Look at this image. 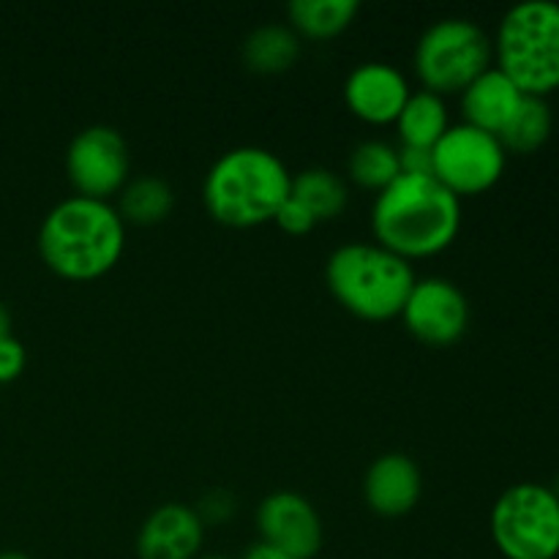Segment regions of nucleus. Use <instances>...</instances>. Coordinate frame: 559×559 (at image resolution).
<instances>
[{"mask_svg": "<svg viewBox=\"0 0 559 559\" xmlns=\"http://www.w3.org/2000/svg\"><path fill=\"white\" fill-rule=\"evenodd\" d=\"M377 243L404 260H420L445 251L462 229V200L435 175L402 173L377 191L371 207Z\"/></svg>", "mask_w": 559, "mask_h": 559, "instance_id": "nucleus-1", "label": "nucleus"}, {"mask_svg": "<svg viewBox=\"0 0 559 559\" xmlns=\"http://www.w3.org/2000/svg\"><path fill=\"white\" fill-rule=\"evenodd\" d=\"M126 249V222L118 207L93 197H66L38 227L44 265L69 282H93L118 265Z\"/></svg>", "mask_w": 559, "mask_h": 559, "instance_id": "nucleus-2", "label": "nucleus"}, {"mask_svg": "<svg viewBox=\"0 0 559 559\" xmlns=\"http://www.w3.org/2000/svg\"><path fill=\"white\" fill-rule=\"evenodd\" d=\"M293 173L267 147L240 145L211 164L202 183L207 213L224 227L246 229L273 222L289 200Z\"/></svg>", "mask_w": 559, "mask_h": 559, "instance_id": "nucleus-3", "label": "nucleus"}, {"mask_svg": "<svg viewBox=\"0 0 559 559\" xmlns=\"http://www.w3.org/2000/svg\"><path fill=\"white\" fill-rule=\"evenodd\" d=\"M325 282L333 298L349 311L369 322L402 317L404 304L413 293V265L404 257L393 254L380 243H344L328 257Z\"/></svg>", "mask_w": 559, "mask_h": 559, "instance_id": "nucleus-4", "label": "nucleus"}, {"mask_svg": "<svg viewBox=\"0 0 559 559\" xmlns=\"http://www.w3.org/2000/svg\"><path fill=\"white\" fill-rule=\"evenodd\" d=\"M497 69L524 93L546 98L559 87V3L524 0L506 11L495 41Z\"/></svg>", "mask_w": 559, "mask_h": 559, "instance_id": "nucleus-5", "label": "nucleus"}, {"mask_svg": "<svg viewBox=\"0 0 559 559\" xmlns=\"http://www.w3.org/2000/svg\"><path fill=\"white\" fill-rule=\"evenodd\" d=\"M495 44L478 22L445 16L424 31L415 47V74L431 93H462L491 69Z\"/></svg>", "mask_w": 559, "mask_h": 559, "instance_id": "nucleus-6", "label": "nucleus"}, {"mask_svg": "<svg viewBox=\"0 0 559 559\" xmlns=\"http://www.w3.org/2000/svg\"><path fill=\"white\" fill-rule=\"evenodd\" d=\"M491 540L506 559L559 557V500L551 486L516 484L497 497Z\"/></svg>", "mask_w": 559, "mask_h": 559, "instance_id": "nucleus-7", "label": "nucleus"}, {"mask_svg": "<svg viewBox=\"0 0 559 559\" xmlns=\"http://www.w3.org/2000/svg\"><path fill=\"white\" fill-rule=\"evenodd\" d=\"M508 153L495 134L475 129L469 123H456L431 147L435 178L445 189L462 197L489 191L506 173Z\"/></svg>", "mask_w": 559, "mask_h": 559, "instance_id": "nucleus-8", "label": "nucleus"}, {"mask_svg": "<svg viewBox=\"0 0 559 559\" xmlns=\"http://www.w3.org/2000/svg\"><path fill=\"white\" fill-rule=\"evenodd\" d=\"M129 145L112 126H87L76 131L66 151V173L80 197L107 200L129 183Z\"/></svg>", "mask_w": 559, "mask_h": 559, "instance_id": "nucleus-9", "label": "nucleus"}, {"mask_svg": "<svg viewBox=\"0 0 559 559\" xmlns=\"http://www.w3.org/2000/svg\"><path fill=\"white\" fill-rule=\"evenodd\" d=\"M402 320L415 338L431 347L456 344L469 328V300L451 278H418L402 309Z\"/></svg>", "mask_w": 559, "mask_h": 559, "instance_id": "nucleus-10", "label": "nucleus"}, {"mask_svg": "<svg viewBox=\"0 0 559 559\" xmlns=\"http://www.w3.org/2000/svg\"><path fill=\"white\" fill-rule=\"evenodd\" d=\"M257 530L262 544L295 559L320 555L325 527L317 508L298 491H273L257 508Z\"/></svg>", "mask_w": 559, "mask_h": 559, "instance_id": "nucleus-11", "label": "nucleus"}, {"mask_svg": "<svg viewBox=\"0 0 559 559\" xmlns=\"http://www.w3.org/2000/svg\"><path fill=\"white\" fill-rule=\"evenodd\" d=\"M409 82L396 66L369 60L355 66L344 80V102L360 120L374 126L396 123L409 98Z\"/></svg>", "mask_w": 559, "mask_h": 559, "instance_id": "nucleus-12", "label": "nucleus"}, {"mask_svg": "<svg viewBox=\"0 0 559 559\" xmlns=\"http://www.w3.org/2000/svg\"><path fill=\"white\" fill-rule=\"evenodd\" d=\"M205 524L200 513L183 502H164L142 522L136 533V557L140 559H197Z\"/></svg>", "mask_w": 559, "mask_h": 559, "instance_id": "nucleus-13", "label": "nucleus"}, {"mask_svg": "<svg viewBox=\"0 0 559 559\" xmlns=\"http://www.w3.org/2000/svg\"><path fill=\"white\" fill-rule=\"evenodd\" d=\"M424 491V475L407 453H382L364 475L366 506L380 516H404Z\"/></svg>", "mask_w": 559, "mask_h": 559, "instance_id": "nucleus-14", "label": "nucleus"}, {"mask_svg": "<svg viewBox=\"0 0 559 559\" xmlns=\"http://www.w3.org/2000/svg\"><path fill=\"white\" fill-rule=\"evenodd\" d=\"M522 98L524 93L497 66H491L462 91L464 123L497 136L506 129L508 120L516 115Z\"/></svg>", "mask_w": 559, "mask_h": 559, "instance_id": "nucleus-15", "label": "nucleus"}, {"mask_svg": "<svg viewBox=\"0 0 559 559\" xmlns=\"http://www.w3.org/2000/svg\"><path fill=\"white\" fill-rule=\"evenodd\" d=\"M300 36L282 22H265L254 27L243 41V63L257 74H282L300 58Z\"/></svg>", "mask_w": 559, "mask_h": 559, "instance_id": "nucleus-16", "label": "nucleus"}, {"mask_svg": "<svg viewBox=\"0 0 559 559\" xmlns=\"http://www.w3.org/2000/svg\"><path fill=\"white\" fill-rule=\"evenodd\" d=\"M399 136L402 145L407 147H435L440 136L451 129V118H448L445 98L440 93H431L426 87L409 93L407 104L396 118Z\"/></svg>", "mask_w": 559, "mask_h": 559, "instance_id": "nucleus-17", "label": "nucleus"}, {"mask_svg": "<svg viewBox=\"0 0 559 559\" xmlns=\"http://www.w3.org/2000/svg\"><path fill=\"white\" fill-rule=\"evenodd\" d=\"M118 213L126 224L151 227L164 222L175 207V191L158 175H140L131 178L118 194Z\"/></svg>", "mask_w": 559, "mask_h": 559, "instance_id": "nucleus-18", "label": "nucleus"}, {"mask_svg": "<svg viewBox=\"0 0 559 559\" xmlns=\"http://www.w3.org/2000/svg\"><path fill=\"white\" fill-rule=\"evenodd\" d=\"M358 0H293L287 5L289 27L306 38H333L353 25Z\"/></svg>", "mask_w": 559, "mask_h": 559, "instance_id": "nucleus-19", "label": "nucleus"}, {"mask_svg": "<svg viewBox=\"0 0 559 559\" xmlns=\"http://www.w3.org/2000/svg\"><path fill=\"white\" fill-rule=\"evenodd\" d=\"M289 197L314 213L317 222H331L347 207L349 191L338 173L328 167H309L304 173L293 175V189Z\"/></svg>", "mask_w": 559, "mask_h": 559, "instance_id": "nucleus-20", "label": "nucleus"}, {"mask_svg": "<svg viewBox=\"0 0 559 559\" xmlns=\"http://www.w3.org/2000/svg\"><path fill=\"white\" fill-rule=\"evenodd\" d=\"M551 126H555V115H551L546 98L524 96L516 115L508 120V126L497 134V140L502 142L506 153H524L527 156V153H535L549 142Z\"/></svg>", "mask_w": 559, "mask_h": 559, "instance_id": "nucleus-21", "label": "nucleus"}, {"mask_svg": "<svg viewBox=\"0 0 559 559\" xmlns=\"http://www.w3.org/2000/svg\"><path fill=\"white\" fill-rule=\"evenodd\" d=\"M347 175L364 189L382 191L402 175L399 147L385 140H364L353 147L347 158Z\"/></svg>", "mask_w": 559, "mask_h": 559, "instance_id": "nucleus-22", "label": "nucleus"}, {"mask_svg": "<svg viewBox=\"0 0 559 559\" xmlns=\"http://www.w3.org/2000/svg\"><path fill=\"white\" fill-rule=\"evenodd\" d=\"M273 222H276L278 227L289 235H309L311 229L317 227L314 213H311L306 205H300L298 200H293V197H289V200L278 207V213Z\"/></svg>", "mask_w": 559, "mask_h": 559, "instance_id": "nucleus-23", "label": "nucleus"}, {"mask_svg": "<svg viewBox=\"0 0 559 559\" xmlns=\"http://www.w3.org/2000/svg\"><path fill=\"white\" fill-rule=\"evenodd\" d=\"M235 506L238 502H235L233 495H227L222 489H213L202 497L200 508H194V511L200 513L202 524H224L235 513Z\"/></svg>", "mask_w": 559, "mask_h": 559, "instance_id": "nucleus-24", "label": "nucleus"}, {"mask_svg": "<svg viewBox=\"0 0 559 559\" xmlns=\"http://www.w3.org/2000/svg\"><path fill=\"white\" fill-rule=\"evenodd\" d=\"M27 364V353L22 347L20 338L14 336H5L0 338V385L3 382H14L16 377L25 371Z\"/></svg>", "mask_w": 559, "mask_h": 559, "instance_id": "nucleus-25", "label": "nucleus"}, {"mask_svg": "<svg viewBox=\"0 0 559 559\" xmlns=\"http://www.w3.org/2000/svg\"><path fill=\"white\" fill-rule=\"evenodd\" d=\"M399 164H402V173L407 175H435V164H431V151L429 147H399Z\"/></svg>", "mask_w": 559, "mask_h": 559, "instance_id": "nucleus-26", "label": "nucleus"}, {"mask_svg": "<svg viewBox=\"0 0 559 559\" xmlns=\"http://www.w3.org/2000/svg\"><path fill=\"white\" fill-rule=\"evenodd\" d=\"M243 559H295V557L284 555V551L273 549V546L262 544V540H260V544H254L249 551H246Z\"/></svg>", "mask_w": 559, "mask_h": 559, "instance_id": "nucleus-27", "label": "nucleus"}, {"mask_svg": "<svg viewBox=\"0 0 559 559\" xmlns=\"http://www.w3.org/2000/svg\"><path fill=\"white\" fill-rule=\"evenodd\" d=\"M5 336H14V333H11V311H9V306L0 300V338H5Z\"/></svg>", "mask_w": 559, "mask_h": 559, "instance_id": "nucleus-28", "label": "nucleus"}, {"mask_svg": "<svg viewBox=\"0 0 559 559\" xmlns=\"http://www.w3.org/2000/svg\"><path fill=\"white\" fill-rule=\"evenodd\" d=\"M0 559H31V557L22 555V551H0Z\"/></svg>", "mask_w": 559, "mask_h": 559, "instance_id": "nucleus-29", "label": "nucleus"}, {"mask_svg": "<svg viewBox=\"0 0 559 559\" xmlns=\"http://www.w3.org/2000/svg\"><path fill=\"white\" fill-rule=\"evenodd\" d=\"M197 559H233V557H224V555H207V557H197Z\"/></svg>", "mask_w": 559, "mask_h": 559, "instance_id": "nucleus-30", "label": "nucleus"}, {"mask_svg": "<svg viewBox=\"0 0 559 559\" xmlns=\"http://www.w3.org/2000/svg\"><path fill=\"white\" fill-rule=\"evenodd\" d=\"M551 491H555V495H557V500H559V475H557V480H555V486H551Z\"/></svg>", "mask_w": 559, "mask_h": 559, "instance_id": "nucleus-31", "label": "nucleus"}]
</instances>
